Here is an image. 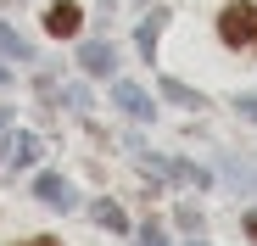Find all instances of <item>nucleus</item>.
<instances>
[{
    "label": "nucleus",
    "mask_w": 257,
    "mask_h": 246,
    "mask_svg": "<svg viewBox=\"0 0 257 246\" xmlns=\"http://www.w3.org/2000/svg\"><path fill=\"white\" fill-rule=\"evenodd\" d=\"M218 39L224 45H257V6L251 0H235V6H224L218 12Z\"/></svg>",
    "instance_id": "1"
},
{
    "label": "nucleus",
    "mask_w": 257,
    "mask_h": 246,
    "mask_svg": "<svg viewBox=\"0 0 257 246\" xmlns=\"http://www.w3.org/2000/svg\"><path fill=\"white\" fill-rule=\"evenodd\" d=\"M84 28V6L78 0H56V6L45 12V34H56V39H73Z\"/></svg>",
    "instance_id": "2"
},
{
    "label": "nucleus",
    "mask_w": 257,
    "mask_h": 246,
    "mask_svg": "<svg viewBox=\"0 0 257 246\" xmlns=\"http://www.w3.org/2000/svg\"><path fill=\"white\" fill-rule=\"evenodd\" d=\"M34 196L45 201V207H56V213H67L73 201H78V196L67 190V179H62V174H39V179H34Z\"/></svg>",
    "instance_id": "3"
},
{
    "label": "nucleus",
    "mask_w": 257,
    "mask_h": 246,
    "mask_svg": "<svg viewBox=\"0 0 257 246\" xmlns=\"http://www.w3.org/2000/svg\"><path fill=\"white\" fill-rule=\"evenodd\" d=\"M112 101H117V106H123L128 117H140V123H151V112H157V106H151V95H146L140 84H128V78H117V90H112Z\"/></svg>",
    "instance_id": "4"
},
{
    "label": "nucleus",
    "mask_w": 257,
    "mask_h": 246,
    "mask_svg": "<svg viewBox=\"0 0 257 246\" xmlns=\"http://www.w3.org/2000/svg\"><path fill=\"white\" fill-rule=\"evenodd\" d=\"M78 62H84V73H112V45H84Z\"/></svg>",
    "instance_id": "5"
},
{
    "label": "nucleus",
    "mask_w": 257,
    "mask_h": 246,
    "mask_svg": "<svg viewBox=\"0 0 257 246\" xmlns=\"http://www.w3.org/2000/svg\"><path fill=\"white\" fill-rule=\"evenodd\" d=\"M162 95H168V101H179V106H201V95H196V90H185L179 78H162Z\"/></svg>",
    "instance_id": "6"
},
{
    "label": "nucleus",
    "mask_w": 257,
    "mask_h": 246,
    "mask_svg": "<svg viewBox=\"0 0 257 246\" xmlns=\"http://www.w3.org/2000/svg\"><path fill=\"white\" fill-rule=\"evenodd\" d=\"M157 28H162V12H157L151 23H140V34H135V39H140V56H146V62H151V51H157Z\"/></svg>",
    "instance_id": "7"
},
{
    "label": "nucleus",
    "mask_w": 257,
    "mask_h": 246,
    "mask_svg": "<svg viewBox=\"0 0 257 246\" xmlns=\"http://www.w3.org/2000/svg\"><path fill=\"white\" fill-rule=\"evenodd\" d=\"M95 218L106 224V229H123L128 218H123V207H117V201H95Z\"/></svg>",
    "instance_id": "8"
},
{
    "label": "nucleus",
    "mask_w": 257,
    "mask_h": 246,
    "mask_svg": "<svg viewBox=\"0 0 257 246\" xmlns=\"http://www.w3.org/2000/svg\"><path fill=\"white\" fill-rule=\"evenodd\" d=\"M0 56H12V62H17V56H28V45H23V39H17L6 23H0Z\"/></svg>",
    "instance_id": "9"
},
{
    "label": "nucleus",
    "mask_w": 257,
    "mask_h": 246,
    "mask_svg": "<svg viewBox=\"0 0 257 246\" xmlns=\"http://www.w3.org/2000/svg\"><path fill=\"white\" fill-rule=\"evenodd\" d=\"M235 112H240L246 123H257V90H251V95H235Z\"/></svg>",
    "instance_id": "10"
},
{
    "label": "nucleus",
    "mask_w": 257,
    "mask_h": 246,
    "mask_svg": "<svg viewBox=\"0 0 257 246\" xmlns=\"http://www.w3.org/2000/svg\"><path fill=\"white\" fill-rule=\"evenodd\" d=\"M146 246H168L162 240V224H146Z\"/></svg>",
    "instance_id": "11"
},
{
    "label": "nucleus",
    "mask_w": 257,
    "mask_h": 246,
    "mask_svg": "<svg viewBox=\"0 0 257 246\" xmlns=\"http://www.w3.org/2000/svg\"><path fill=\"white\" fill-rule=\"evenodd\" d=\"M246 235H251V240H257V207H251V213H246Z\"/></svg>",
    "instance_id": "12"
},
{
    "label": "nucleus",
    "mask_w": 257,
    "mask_h": 246,
    "mask_svg": "<svg viewBox=\"0 0 257 246\" xmlns=\"http://www.w3.org/2000/svg\"><path fill=\"white\" fill-rule=\"evenodd\" d=\"M28 246H56V240H51V235H39V240H28Z\"/></svg>",
    "instance_id": "13"
},
{
    "label": "nucleus",
    "mask_w": 257,
    "mask_h": 246,
    "mask_svg": "<svg viewBox=\"0 0 257 246\" xmlns=\"http://www.w3.org/2000/svg\"><path fill=\"white\" fill-rule=\"evenodd\" d=\"M190 246H207V240H190Z\"/></svg>",
    "instance_id": "14"
},
{
    "label": "nucleus",
    "mask_w": 257,
    "mask_h": 246,
    "mask_svg": "<svg viewBox=\"0 0 257 246\" xmlns=\"http://www.w3.org/2000/svg\"><path fill=\"white\" fill-rule=\"evenodd\" d=\"M0 84H6V73H0Z\"/></svg>",
    "instance_id": "15"
}]
</instances>
